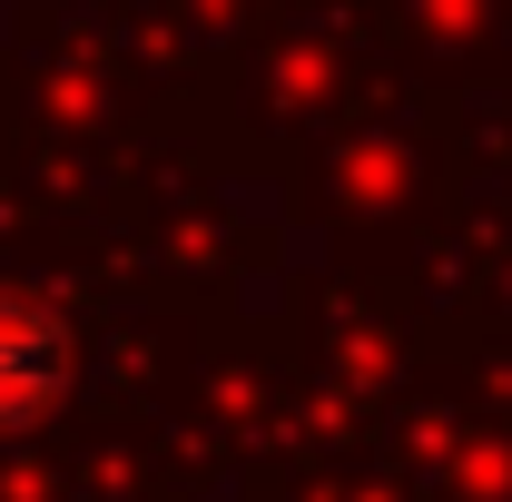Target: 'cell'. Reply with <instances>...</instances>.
Segmentation results:
<instances>
[{
  "label": "cell",
  "instance_id": "cell-1",
  "mask_svg": "<svg viewBox=\"0 0 512 502\" xmlns=\"http://www.w3.org/2000/svg\"><path fill=\"white\" fill-rule=\"evenodd\" d=\"M69 355H79V345H69L60 306L0 286V434H30L69 394Z\"/></svg>",
  "mask_w": 512,
  "mask_h": 502
}]
</instances>
